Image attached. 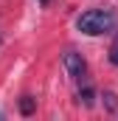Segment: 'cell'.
<instances>
[{
	"label": "cell",
	"mask_w": 118,
	"mask_h": 121,
	"mask_svg": "<svg viewBox=\"0 0 118 121\" xmlns=\"http://www.w3.org/2000/svg\"><path fill=\"white\" fill-rule=\"evenodd\" d=\"M115 23H118V17H115L113 9H90V11H84L76 20V28L82 34H87V37H98V34L113 31Z\"/></svg>",
	"instance_id": "6da1fadb"
},
{
	"label": "cell",
	"mask_w": 118,
	"mask_h": 121,
	"mask_svg": "<svg viewBox=\"0 0 118 121\" xmlns=\"http://www.w3.org/2000/svg\"><path fill=\"white\" fill-rule=\"evenodd\" d=\"M62 65H65V70H67V76H70L73 82L82 85V82L87 79V62H84V56H82L79 51H65Z\"/></svg>",
	"instance_id": "7a4b0ae2"
},
{
	"label": "cell",
	"mask_w": 118,
	"mask_h": 121,
	"mask_svg": "<svg viewBox=\"0 0 118 121\" xmlns=\"http://www.w3.org/2000/svg\"><path fill=\"white\" fill-rule=\"evenodd\" d=\"M101 104H104V110H107L110 116L118 118V96L113 90H104V93H101Z\"/></svg>",
	"instance_id": "3957f363"
},
{
	"label": "cell",
	"mask_w": 118,
	"mask_h": 121,
	"mask_svg": "<svg viewBox=\"0 0 118 121\" xmlns=\"http://www.w3.org/2000/svg\"><path fill=\"white\" fill-rule=\"evenodd\" d=\"M76 99H79V104H84V107H93V104H96V93H93V87H87V85L79 90Z\"/></svg>",
	"instance_id": "277c9868"
},
{
	"label": "cell",
	"mask_w": 118,
	"mask_h": 121,
	"mask_svg": "<svg viewBox=\"0 0 118 121\" xmlns=\"http://www.w3.org/2000/svg\"><path fill=\"white\" fill-rule=\"evenodd\" d=\"M34 110H37V99H31V96H23V99H20V113H23V116H31Z\"/></svg>",
	"instance_id": "5b68a950"
},
{
	"label": "cell",
	"mask_w": 118,
	"mask_h": 121,
	"mask_svg": "<svg viewBox=\"0 0 118 121\" xmlns=\"http://www.w3.org/2000/svg\"><path fill=\"white\" fill-rule=\"evenodd\" d=\"M110 62L118 68V34L113 37V42H110Z\"/></svg>",
	"instance_id": "8992f818"
},
{
	"label": "cell",
	"mask_w": 118,
	"mask_h": 121,
	"mask_svg": "<svg viewBox=\"0 0 118 121\" xmlns=\"http://www.w3.org/2000/svg\"><path fill=\"white\" fill-rule=\"evenodd\" d=\"M39 3H48V0H39Z\"/></svg>",
	"instance_id": "52a82bcc"
},
{
	"label": "cell",
	"mask_w": 118,
	"mask_h": 121,
	"mask_svg": "<svg viewBox=\"0 0 118 121\" xmlns=\"http://www.w3.org/2000/svg\"><path fill=\"white\" fill-rule=\"evenodd\" d=\"M0 42H3V39H0Z\"/></svg>",
	"instance_id": "ba28073f"
}]
</instances>
